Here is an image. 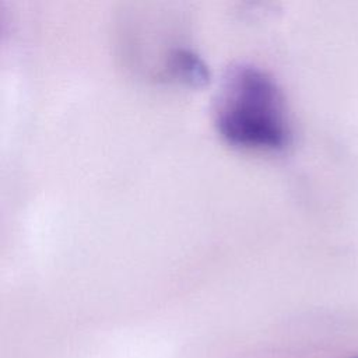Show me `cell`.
<instances>
[{
	"label": "cell",
	"mask_w": 358,
	"mask_h": 358,
	"mask_svg": "<svg viewBox=\"0 0 358 358\" xmlns=\"http://www.w3.org/2000/svg\"><path fill=\"white\" fill-rule=\"evenodd\" d=\"M222 131L238 143L280 147L287 138L282 103L275 87L253 70L228 77L220 99Z\"/></svg>",
	"instance_id": "cell-1"
}]
</instances>
